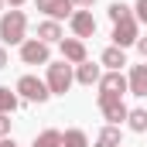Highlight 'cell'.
<instances>
[{"mask_svg":"<svg viewBox=\"0 0 147 147\" xmlns=\"http://www.w3.org/2000/svg\"><path fill=\"white\" fill-rule=\"evenodd\" d=\"M7 3H10V7H21V3H28V0H7Z\"/></svg>","mask_w":147,"mask_h":147,"instance_id":"cell-27","label":"cell"},{"mask_svg":"<svg viewBox=\"0 0 147 147\" xmlns=\"http://www.w3.org/2000/svg\"><path fill=\"white\" fill-rule=\"evenodd\" d=\"M99 79H103V69L96 65V62H82V65H75V82L79 86H99Z\"/></svg>","mask_w":147,"mask_h":147,"instance_id":"cell-10","label":"cell"},{"mask_svg":"<svg viewBox=\"0 0 147 147\" xmlns=\"http://www.w3.org/2000/svg\"><path fill=\"white\" fill-rule=\"evenodd\" d=\"M0 69H7V48L0 45Z\"/></svg>","mask_w":147,"mask_h":147,"instance_id":"cell-24","label":"cell"},{"mask_svg":"<svg viewBox=\"0 0 147 147\" xmlns=\"http://www.w3.org/2000/svg\"><path fill=\"white\" fill-rule=\"evenodd\" d=\"M14 92H21L28 103H48V96H51L48 82H45V79H38V75H21Z\"/></svg>","mask_w":147,"mask_h":147,"instance_id":"cell-4","label":"cell"},{"mask_svg":"<svg viewBox=\"0 0 147 147\" xmlns=\"http://www.w3.org/2000/svg\"><path fill=\"white\" fill-rule=\"evenodd\" d=\"M34 147H62V134L58 130H45L34 137Z\"/></svg>","mask_w":147,"mask_h":147,"instance_id":"cell-19","label":"cell"},{"mask_svg":"<svg viewBox=\"0 0 147 147\" xmlns=\"http://www.w3.org/2000/svg\"><path fill=\"white\" fill-rule=\"evenodd\" d=\"M75 7H82V10H86V7H92V3H96V0H72Z\"/></svg>","mask_w":147,"mask_h":147,"instance_id":"cell-25","label":"cell"},{"mask_svg":"<svg viewBox=\"0 0 147 147\" xmlns=\"http://www.w3.org/2000/svg\"><path fill=\"white\" fill-rule=\"evenodd\" d=\"M96 144H99V147H120V127L106 123V127L96 134Z\"/></svg>","mask_w":147,"mask_h":147,"instance_id":"cell-15","label":"cell"},{"mask_svg":"<svg viewBox=\"0 0 147 147\" xmlns=\"http://www.w3.org/2000/svg\"><path fill=\"white\" fill-rule=\"evenodd\" d=\"M62 38H65V31H62L58 21H41V24H38V41L51 45V41H62Z\"/></svg>","mask_w":147,"mask_h":147,"instance_id":"cell-13","label":"cell"},{"mask_svg":"<svg viewBox=\"0 0 147 147\" xmlns=\"http://www.w3.org/2000/svg\"><path fill=\"white\" fill-rule=\"evenodd\" d=\"M3 3H7V0H0V7H3Z\"/></svg>","mask_w":147,"mask_h":147,"instance_id":"cell-28","label":"cell"},{"mask_svg":"<svg viewBox=\"0 0 147 147\" xmlns=\"http://www.w3.org/2000/svg\"><path fill=\"white\" fill-rule=\"evenodd\" d=\"M58 45H62V58H65L69 65H82V62H86V41H79V38H62Z\"/></svg>","mask_w":147,"mask_h":147,"instance_id":"cell-9","label":"cell"},{"mask_svg":"<svg viewBox=\"0 0 147 147\" xmlns=\"http://www.w3.org/2000/svg\"><path fill=\"white\" fill-rule=\"evenodd\" d=\"M99 62H103V65H106L110 72H120V69L127 65V51L113 45V48H106V51H103V58H99Z\"/></svg>","mask_w":147,"mask_h":147,"instance_id":"cell-14","label":"cell"},{"mask_svg":"<svg viewBox=\"0 0 147 147\" xmlns=\"http://www.w3.org/2000/svg\"><path fill=\"white\" fill-rule=\"evenodd\" d=\"M137 51L144 55V62H147V38H137Z\"/></svg>","mask_w":147,"mask_h":147,"instance_id":"cell-23","label":"cell"},{"mask_svg":"<svg viewBox=\"0 0 147 147\" xmlns=\"http://www.w3.org/2000/svg\"><path fill=\"white\" fill-rule=\"evenodd\" d=\"M62 147H89L86 130H65L62 134Z\"/></svg>","mask_w":147,"mask_h":147,"instance_id":"cell-16","label":"cell"},{"mask_svg":"<svg viewBox=\"0 0 147 147\" xmlns=\"http://www.w3.org/2000/svg\"><path fill=\"white\" fill-rule=\"evenodd\" d=\"M127 82H130V92H134V96H147V62L144 65H134Z\"/></svg>","mask_w":147,"mask_h":147,"instance_id":"cell-12","label":"cell"},{"mask_svg":"<svg viewBox=\"0 0 147 147\" xmlns=\"http://www.w3.org/2000/svg\"><path fill=\"white\" fill-rule=\"evenodd\" d=\"M75 65H69L65 58L62 62H48V89H51V96H65L69 89H72V82H75V72H72Z\"/></svg>","mask_w":147,"mask_h":147,"instance_id":"cell-2","label":"cell"},{"mask_svg":"<svg viewBox=\"0 0 147 147\" xmlns=\"http://www.w3.org/2000/svg\"><path fill=\"white\" fill-rule=\"evenodd\" d=\"M137 38H140V21L134 14L113 24V45L116 48H130V45H137Z\"/></svg>","mask_w":147,"mask_h":147,"instance_id":"cell-5","label":"cell"},{"mask_svg":"<svg viewBox=\"0 0 147 147\" xmlns=\"http://www.w3.org/2000/svg\"><path fill=\"white\" fill-rule=\"evenodd\" d=\"M96 106H99V113L110 120L113 127H116L120 120H127V116H130L127 103H123V96H116V92H99V96H96Z\"/></svg>","mask_w":147,"mask_h":147,"instance_id":"cell-3","label":"cell"},{"mask_svg":"<svg viewBox=\"0 0 147 147\" xmlns=\"http://www.w3.org/2000/svg\"><path fill=\"white\" fill-rule=\"evenodd\" d=\"M99 92H116V96H123V92H130V82L123 79V72H106L99 79Z\"/></svg>","mask_w":147,"mask_h":147,"instance_id":"cell-11","label":"cell"},{"mask_svg":"<svg viewBox=\"0 0 147 147\" xmlns=\"http://www.w3.org/2000/svg\"><path fill=\"white\" fill-rule=\"evenodd\" d=\"M34 3H38V10H41L48 21H62V17H72L75 14L72 0H34Z\"/></svg>","mask_w":147,"mask_h":147,"instance_id":"cell-8","label":"cell"},{"mask_svg":"<svg viewBox=\"0 0 147 147\" xmlns=\"http://www.w3.org/2000/svg\"><path fill=\"white\" fill-rule=\"evenodd\" d=\"M10 134V113H0V140Z\"/></svg>","mask_w":147,"mask_h":147,"instance_id":"cell-22","label":"cell"},{"mask_svg":"<svg viewBox=\"0 0 147 147\" xmlns=\"http://www.w3.org/2000/svg\"><path fill=\"white\" fill-rule=\"evenodd\" d=\"M24 31H28V17H24V10L10 7V10L0 17V41H3V45H24V41H28Z\"/></svg>","mask_w":147,"mask_h":147,"instance_id":"cell-1","label":"cell"},{"mask_svg":"<svg viewBox=\"0 0 147 147\" xmlns=\"http://www.w3.org/2000/svg\"><path fill=\"white\" fill-rule=\"evenodd\" d=\"M127 127H130L134 134H144V130H147V110H130V116H127Z\"/></svg>","mask_w":147,"mask_h":147,"instance_id":"cell-17","label":"cell"},{"mask_svg":"<svg viewBox=\"0 0 147 147\" xmlns=\"http://www.w3.org/2000/svg\"><path fill=\"white\" fill-rule=\"evenodd\" d=\"M69 28H72V34L79 41H86V38L96 34V17L89 14V10H75L72 17H69Z\"/></svg>","mask_w":147,"mask_h":147,"instance_id":"cell-7","label":"cell"},{"mask_svg":"<svg viewBox=\"0 0 147 147\" xmlns=\"http://www.w3.org/2000/svg\"><path fill=\"white\" fill-rule=\"evenodd\" d=\"M134 14V7H127L123 0H116V3H110V21L116 24V21H123V17H130Z\"/></svg>","mask_w":147,"mask_h":147,"instance_id":"cell-20","label":"cell"},{"mask_svg":"<svg viewBox=\"0 0 147 147\" xmlns=\"http://www.w3.org/2000/svg\"><path fill=\"white\" fill-rule=\"evenodd\" d=\"M48 58H51V51H48L45 41L28 38V41L21 45V62H24V65H48Z\"/></svg>","mask_w":147,"mask_h":147,"instance_id":"cell-6","label":"cell"},{"mask_svg":"<svg viewBox=\"0 0 147 147\" xmlns=\"http://www.w3.org/2000/svg\"><path fill=\"white\" fill-rule=\"evenodd\" d=\"M0 147H17V144H14V137H3V140H0Z\"/></svg>","mask_w":147,"mask_h":147,"instance_id":"cell-26","label":"cell"},{"mask_svg":"<svg viewBox=\"0 0 147 147\" xmlns=\"http://www.w3.org/2000/svg\"><path fill=\"white\" fill-rule=\"evenodd\" d=\"M134 10H137L134 17H137L140 24H147V0H137V3H134Z\"/></svg>","mask_w":147,"mask_h":147,"instance_id":"cell-21","label":"cell"},{"mask_svg":"<svg viewBox=\"0 0 147 147\" xmlns=\"http://www.w3.org/2000/svg\"><path fill=\"white\" fill-rule=\"evenodd\" d=\"M17 106H21V99H17L7 86H0V113H14Z\"/></svg>","mask_w":147,"mask_h":147,"instance_id":"cell-18","label":"cell"}]
</instances>
